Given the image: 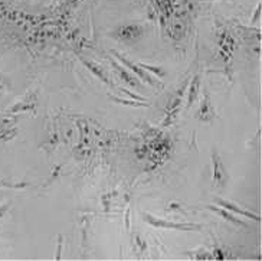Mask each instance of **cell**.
Here are the masks:
<instances>
[{
	"mask_svg": "<svg viewBox=\"0 0 262 261\" xmlns=\"http://www.w3.org/2000/svg\"><path fill=\"white\" fill-rule=\"evenodd\" d=\"M110 101L113 103H117V104L126 105V107H150V104H147L146 101H135V100H124V98H118V97H114V96H108Z\"/></svg>",
	"mask_w": 262,
	"mask_h": 261,
	"instance_id": "7c38bea8",
	"label": "cell"
},
{
	"mask_svg": "<svg viewBox=\"0 0 262 261\" xmlns=\"http://www.w3.org/2000/svg\"><path fill=\"white\" fill-rule=\"evenodd\" d=\"M118 90L121 91V93H124L126 96H130L132 100H135V101H147L143 96H137V94H134V93H131L130 90H127V88H124V87H118Z\"/></svg>",
	"mask_w": 262,
	"mask_h": 261,
	"instance_id": "e0dca14e",
	"label": "cell"
},
{
	"mask_svg": "<svg viewBox=\"0 0 262 261\" xmlns=\"http://www.w3.org/2000/svg\"><path fill=\"white\" fill-rule=\"evenodd\" d=\"M80 61L82 62V65L87 68L89 72H92L101 82H104L105 85H110V87H114L115 88V85L111 82V80H110V77L107 75V72L104 71V68L102 66H99L98 64H95V62H92V61H88L85 58H80Z\"/></svg>",
	"mask_w": 262,
	"mask_h": 261,
	"instance_id": "ba28073f",
	"label": "cell"
},
{
	"mask_svg": "<svg viewBox=\"0 0 262 261\" xmlns=\"http://www.w3.org/2000/svg\"><path fill=\"white\" fill-rule=\"evenodd\" d=\"M213 201H215V205L228 209L229 212L238 213V215H241V216H244V218H248V219H252V221H257V222L261 221V216H260V215H257V213H254V212H251V211H248V209L241 208L239 205H236V204H233V202H230V201H226V199H222V198H215Z\"/></svg>",
	"mask_w": 262,
	"mask_h": 261,
	"instance_id": "52a82bcc",
	"label": "cell"
},
{
	"mask_svg": "<svg viewBox=\"0 0 262 261\" xmlns=\"http://www.w3.org/2000/svg\"><path fill=\"white\" fill-rule=\"evenodd\" d=\"M211 159H212V167H213L212 183H213L215 188L225 189L226 185L229 183V173H228V169L225 167V164H223V162H222V157H220V155L218 153L216 147L212 149Z\"/></svg>",
	"mask_w": 262,
	"mask_h": 261,
	"instance_id": "3957f363",
	"label": "cell"
},
{
	"mask_svg": "<svg viewBox=\"0 0 262 261\" xmlns=\"http://www.w3.org/2000/svg\"><path fill=\"white\" fill-rule=\"evenodd\" d=\"M17 136V129L16 127H7L4 126L0 130V142H10Z\"/></svg>",
	"mask_w": 262,
	"mask_h": 261,
	"instance_id": "5bb4252c",
	"label": "cell"
},
{
	"mask_svg": "<svg viewBox=\"0 0 262 261\" xmlns=\"http://www.w3.org/2000/svg\"><path fill=\"white\" fill-rule=\"evenodd\" d=\"M137 65L141 66V68H143L144 71H147L148 74L157 75L159 78H164V77H166V71H164V68H162V66H156V65H150V64H144V62H138Z\"/></svg>",
	"mask_w": 262,
	"mask_h": 261,
	"instance_id": "4fadbf2b",
	"label": "cell"
},
{
	"mask_svg": "<svg viewBox=\"0 0 262 261\" xmlns=\"http://www.w3.org/2000/svg\"><path fill=\"white\" fill-rule=\"evenodd\" d=\"M35 108L33 103H17L13 108H9V113H22V111H32Z\"/></svg>",
	"mask_w": 262,
	"mask_h": 261,
	"instance_id": "9a60e30c",
	"label": "cell"
},
{
	"mask_svg": "<svg viewBox=\"0 0 262 261\" xmlns=\"http://www.w3.org/2000/svg\"><path fill=\"white\" fill-rule=\"evenodd\" d=\"M189 80H184V82L179 87V90L176 91V94H173V97L170 98L169 104L166 107V118H164V126H170L172 123H175V120L177 118L180 110H181V104H183V96L184 91L187 88Z\"/></svg>",
	"mask_w": 262,
	"mask_h": 261,
	"instance_id": "277c9868",
	"label": "cell"
},
{
	"mask_svg": "<svg viewBox=\"0 0 262 261\" xmlns=\"http://www.w3.org/2000/svg\"><path fill=\"white\" fill-rule=\"evenodd\" d=\"M126 229H130V208H127V213H126Z\"/></svg>",
	"mask_w": 262,
	"mask_h": 261,
	"instance_id": "ffe728a7",
	"label": "cell"
},
{
	"mask_svg": "<svg viewBox=\"0 0 262 261\" xmlns=\"http://www.w3.org/2000/svg\"><path fill=\"white\" fill-rule=\"evenodd\" d=\"M62 245H64V235H62V234H59V235H58L56 251H55V260H61V254H62Z\"/></svg>",
	"mask_w": 262,
	"mask_h": 261,
	"instance_id": "2e32d148",
	"label": "cell"
},
{
	"mask_svg": "<svg viewBox=\"0 0 262 261\" xmlns=\"http://www.w3.org/2000/svg\"><path fill=\"white\" fill-rule=\"evenodd\" d=\"M187 87H189V93H187V108H190L192 105L195 104V101H196V98H197V96H199V88H200V77L196 74V75H193V78H192V81L187 84Z\"/></svg>",
	"mask_w": 262,
	"mask_h": 261,
	"instance_id": "8fae6325",
	"label": "cell"
},
{
	"mask_svg": "<svg viewBox=\"0 0 262 261\" xmlns=\"http://www.w3.org/2000/svg\"><path fill=\"white\" fill-rule=\"evenodd\" d=\"M206 208L209 209V211H212V212H215L220 218H223L226 222H230V224H233V225H236V227H244V228L248 227V224H246L244 219H239L238 216H235V215H233L232 212H229L228 209L218 207V205H215V204H209Z\"/></svg>",
	"mask_w": 262,
	"mask_h": 261,
	"instance_id": "9c48e42d",
	"label": "cell"
},
{
	"mask_svg": "<svg viewBox=\"0 0 262 261\" xmlns=\"http://www.w3.org/2000/svg\"><path fill=\"white\" fill-rule=\"evenodd\" d=\"M195 118L202 121V123H209V124L213 123L215 118H218L215 107L212 105L211 96H209L208 91H205V94H203V100H202V103L199 105V110L195 114Z\"/></svg>",
	"mask_w": 262,
	"mask_h": 261,
	"instance_id": "8992f818",
	"label": "cell"
},
{
	"mask_svg": "<svg viewBox=\"0 0 262 261\" xmlns=\"http://www.w3.org/2000/svg\"><path fill=\"white\" fill-rule=\"evenodd\" d=\"M110 53L113 55V56H115L117 59H118V62L123 65V66H126L129 71H131L140 81H143V82H146L147 85H150V87H153V88H162L163 90V82L162 81H157L156 78H153L147 71H144L141 66H138L137 64H134L132 61L130 59H127L124 55H121L120 52H117V51H114V49H111Z\"/></svg>",
	"mask_w": 262,
	"mask_h": 261,
	"instance_id": "6da1fadb",
	"label": "cell"
},
{
	"mask_svg": "<svg viewBox=\"0 0 262 261\" xmlns=\"http://www.w3.org/2000/svg\"><path fill=\"white\" fill-rule=\"evenodd\" d=\"M143 221L154 228H164V229H175V231H200L203 227L200 224H190V222H169L166 219L157 218L151 213L143 212Z\"/></svg>",
	"mask_w": 262,
	"mask_h": 261,
	"instance_id": "7a4b0ae2",
	"label": "cell"
},
{
	"mask_svg": "<svg viewBox=\"0 0 262 261\" xmlns=\"http://www.w3.org/2000/svg\"><path fill=\"white\" fill-rule=\"evenodd\" d=\"M260 15H261V4H258V6H257V13H255V16H252L251 23H255V22H257V19L260 17Z\"/></svg>",
	"mask_w": 262,
	"mask_h": 261,
	"instance_id": "d6986e66",
	"label": "cell"
},
{
	"mask_svg": "<svg viewBox=\"0 0 262 261\" xmlns=\"http://www.w3.org/2000/svg\"><path fill=\"white\" fill-rule=\"evenodd\" d=\"M0 96H1V80H0Z\"/></svg>",
	"mask_w": 262,
	"mask_h": 261,
	"instance_id": "44dd1931",
	"label": "cell"
},
{
	"mask_svg": "<svg viewBox=\"0 0 262 261\" xmlns=\"http://www.w3.org/2000/svg\"><path fill=\"white\" fill-rule=\"evenodd\" d=\"M10 207V204L9 202H6V204H3V205H0V219L4 216V213L7 212V209Z\"/></svg>",
	"mask_w": 262,
	"mask_h": 261,
	"instance_id": "ac0fdd59",
	"label": "cell"
},
{
	"mask_svg": "<svg viewBox=\"0 0 262 261\" xmlns=\"http://www.w3.org/2000/svg\"><path fill=\"white\" fill-rule=\"evenodd\" d=\"M108 61H110V64H111V66L114 68V71H115V74L118 75V78H120V81H123V82H126L129 87L131 88H135V90H143V84H141V81L131 72L129 71L126 66H123L120 62H117V61H114L113 58H108Z\"/></svg>",
	"mask_w": 262,
	"mask_h": 261,
	"instance_id": "5b68a950",
	"label": "cell"
},
{
	"mask_svg": "<svg viewBox=\"0 0 262 261\" xmlns=\"http://www.w3.org/2000/svg\"><path fill=\"white\" fill-rule=\"evenodd\" d=\"M141 28L140 26H135V25H129V26H123L120 28L118 31V35L117 38L120 41H124V42H129V41H137L141 38Z\"/></svg>",
	"mask_w": 262,
	"mask_h": 261,
	"instance_id": "30bf717a",
	"label": "cell"
}]
</instances>
